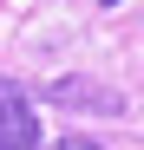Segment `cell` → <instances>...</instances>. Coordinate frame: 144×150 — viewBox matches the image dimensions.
I'll list each match as a JSON object with an SVG mask.
<instances>
[{
    "label": "cell",
    "mask_w": 144,
    "mask_h": 150,
    "mask_svg": "<svg viewBox=\"0 0 144 150\" xmlns=\"http://www.w3.org/2000/svg\"><path fill=\"white\" fill-rule=\"evenodd\" d=\"M0 150H39V111L20 79H0Z\"/></svg>",
    "instance_id": "1"
},
{
    "label": "cell",
    "mask_w": 144,
    "mask_h": 150,
    "mask_svg": "<svg viewBox=\"0 0 144 150\" xmlns=\"http://www.w3.org/2000/svg\"><path fill=\"white\" fill-rule=\"evenodd\" d=\"M46 105H66V111H125V91L92 85V79H53L46 85Z\"/></svg>",
    "instance_id": "2"
},
{
    "label": "cell",
    "mask_w": 144,
    "mask_h": 150,
    "mask_svg": "<svg viewBox=\"0 0 144 150\" xmlns=\"http://www.w3.org/2000/svg\"><path fill=\"white\" fill-rule=\"evenodd\" d=\"M46 150H105L98 137H59V144H46Z\"/></svg>",
    "instance_id": "3"
},
{
    "label": "cell",
    "mask_w": 144,
    "mask_h": 150,
    "mask_svg": "<svg viewBox=\"0 0 144 150\" xmlns=\"http://www.w3.org/2000/svg\"><path fill=\"white\" fill-rule=\"evenodd\" d=\"M98 7H118V0H98Z\"/></svg>",
    "instance_id": "4"
}]
</instances>
